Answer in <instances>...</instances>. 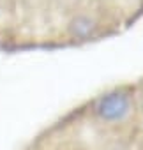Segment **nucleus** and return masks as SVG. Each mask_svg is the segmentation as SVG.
Returning <instances> with one entry per match:
<instances>
[{"mask_svg": "<svg viewBox=\"0 0 143 150\" xmlns=\"http://www.w3.org/2000/svg\"><path fill=\"white\" fill-rule=\"evenodd\" d=\"M129 108L131 106H129L127 96L115 92V94H108V96L101 97L96 106V111L101 118L115 122V120H122L129 113Z\"/></svg>", "mask_w": 143, "mask_h": 150, "instance_id": "f257e3e1", "label": "nucleus"}]
</instances>
